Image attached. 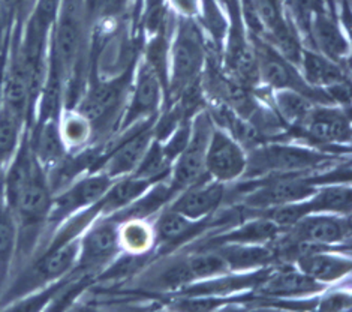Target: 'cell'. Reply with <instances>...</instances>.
Returning <instances> with one entry per match:
<instances>
[{
  "mask_svg": "<svg viewBox=\"0 0 352 312\" xmlns=\"http://www.w3.org/2000/svg\"><path fill=\"white\" fill-rule=\"evenodd\" d=\"M226 185L204 176L190 187L184 188L171 201V209L192 221H204L212 218L226 198Z\"/></svg>",
  "mask_w": 352,
  "mask_h": 312,
  "instance_id": "obj_14",
  "label": "cell"
},
{
  "mask_svg": "<svg viewBox=\"0 0 352 312\" xmlns=\"http://www.w3.org/2000/svg\"><path fill=\"white\" fill-rule=\"evenodd\" d=\"M228 264L230 272H250L264 269L278 261L270 245L222 243L214 248Z\"/></svg>",
  "mask_w": 352,
  "mask_h": 312,
  "instance_id": "obj_20",
  "label": "cell"
},
{
  "mask_svg": "<svg viewBox=\"0 0 352 312\" xmlns=\"http://www.w3.org/2000/svg\"><path fill=\"white\" fill-rule=\"evenodd\" d=\"M192 282H194V276L190 273L186 257L171 261V263L164 266L162 271L153 280V285L161 290L184 289Z\"/></svg>",
  "mask_w": 352,
  "mask_h": 312,
  "instance_id": "obj_35",
  "label": "cell"
},
{
  "mask_svg": "<svg viewBox=\"0 0 352 312\" xmlns=\"http://www.w3.org/2000/svg\"><path fill=\"white\" fill-rule=\"evenodd\" d=\"M327 285L318 282L297 267L285 266L264 276L256 289L272 298H298L321 293Z\"/></svg>",
  "mask_w": 352,
  "mask_h": 312,
  "instance_id": "obj_18",
  "label": "cell"
},
{
  "mask_svg": "<svg viewBox=\"0 0 352 312\" xmlns=\"http://www.w3.org/2000/svg\"><path fill=\"white\" fill-rule=\"evenodd\" d=\"M214 123L207 110L198 112L190 122V136L186 146L173 164L170 183L175 192L190 187L206 174V154Z\"/></svg>",
  "mask_w": 352,
  "mask_h": 312,
  "instance_id": "obj_6",
  "label": "cell"
},
{
  "mask_svg": "<svg viewBox=\"0 0 352 312\" xmlns=\"http://www.w3.org/2000/svg\"><path fill=\"white\" fill-rule=\"evenodd\" d=\"M168 59L170 72L166 80V92L170 101L174 103L184 87L201 79L207 61L203 32L192 19L182 17L179 20Z\"/></svg>",
  "mask_w": 352,
  "mask_h": 312,
  "instance_id": "obj_1",
  "label": "cell"
},
{
  "mask_svg": "<svg viewBox=\"0 0 352 312\" xmlns=\"http://www.w3.org/2000/svg\"><path fill=\"white\" fill-rule=\"evenodd\" d=\"M310 215L336 214L351 215V188L349 185L334 183L318 188L314 196L307 198Z\"/></svg>",
  "mask_w": 352,
  "mask_h": 312,
  "instance_id": "obj_27",
  "label": "cell"
},
{
  "mask_svg": "<svg viewBox=\"0 0 352 312\" xmlns=\"http://www.w3.org/2000/svg\"><path fill=\"white\" fill-rule=\"evenodd\" d=\"M57 121L58 119H48L38 122L36 129L29 140L33 155H35L36 161L44 167V170L58 164L69 154L63 145L60 132H58Z\"/></svg>",
  "mask_w": 352,
  "mask_h": 312,
  "instance_id": "obj_23",
  "label": "cell"
},
{
  "mask_svg": "<svg viewBox=\"0 0 352 312\" xmlns=\"http://www.w3.org/2000/svg\"><path fill=\"white\" fill-rule=\"evenodd\" d=\"M255 56H256V68L259 83L265 84L268 89H291L297 90L300 94L306 95L312 99L315 104H333L327 92L315 89L305 81L298 66L289 62L279 50H276L270 42L259 35H252Z\"/></svg>",
  "mask_w": 352,
  "mask_h": 312,
  "instance_id": "obj_3",
  "label": "cell"
},
{
  "mask_svg": "<svg viewBox=\"0 0 352 312\" xmlns=\"http://www.w3.org/2000/svg\"><path fill=\"white\" fill-rule=\"evenodd\" d=\"M297 269L324 285L342 281L351 273V260L333 252L331 248H315L294 260Z\"/></svg>",
  "mask_w": 352,
  "mask_h": 312,
  "instance_id": "obj_19",
  "label": "cell"
},
{
  "mask_svg": "<svg viewBox=\"0 0 352 312\" xmlns=\"http://www.w3.org/2000/svg\"><path fill=\"white\" fill-rule=\"evenodd\" d=\"M119 224L111 218L98 219L80 236L77 267L82 272H96L110 264L120 252Z\"/></svg>",
  "mask_w": 352,
  "mask_h": 312,
  "instance_id": "obj_11",
  "label": "cell"
},
{
  "mask_svg": "<svg viewBox=\"0 0 352 312\" xmlns=\"http://www.w3.org/2000/svg\"><path fill=\"white\" fill-rule=\"evenodd\" d=\"M273 107L285 125L298 128L312 112L315 103L297 90L276 89L273 90Z\"/></svg>",
  "mask_w": 352,
  "mask_h": 312,
  "instance_id": "obj_26",
  "label": "cell"
},
{
  "mask_svg": "<svg viewBox=\"0 0 352 312\" xmlns=\"http://www.w3.org/2000/svg\"><path fill=\"white\" fill-rule=\"evenodd\" d=\"M298 128L315 143L329 146H343L351 141V123L345 110L331 104H316Z\"/></svg>",
  "mask_w": 352,
  "mask_h": 312,
  "instance_id": "obj_16",
  "label": "cell"
},
{
  "mask_svg": "<svg viewBox=\"0 0 352 312\" xmlns=\"http://www.w3.org/2000/svg\"><path fill=\"white\" fill-rule=\"evenodd\" d=\"M171 2L175 8V11H177L182 17L192 19V17L198 15L201 0H171Z\"/></svg>",
  "mask_w": 352,
  "mask_h": 312,
  "instance_id": "obj_37",
  "label": "cell"
},
{
  "mask_svg": "<svg viewBox=\"0 0 352 312\" xmlns=\"http://www.w3.org/2000/svg\"><path fill=\"white\" fill-rule=\"evenodd\" d=\"M321 311H343L351 308V296L349 293L343 291H334L330 293L329 296L324 298L322 302L318 305Z\"/></svg>",
  "mask_w": 352,
  "mask_h": 312,
  "instance_id": "obj_36",
  "label": "cell"
},
{
  "mask_svg": "<svg viewBox=\"0 0 352 312\" xmlns=\"http://www.w3.org/2000/svg\"><path fill=\"white\" fill-rule=\"evenodd\" d=\"M82 42H85V30H82L81 11L77 0H62L60 10L52 29V52H50V65L62 74L65 81L69 79L77 66Z\"/></svg>",
  "mask_w": 352,
  "mask_h": 312,
  "instance_id": "obj_5",
  "label": "cell"
},
{
  "mask_svg": "<svg viewBox=\"0 0 352 312\" xmlns=\"http://www.w3.org/2000/svg\"><path fill=\"white\" fill-rule=\"evenodd\" d=\"M16 221L14 212L0 200V290L10 276L16 252Z\"/></svg>",
  "mask_w": 352,
  "mask_h": 312,
  "instance_id": "obj_28",
  "label": "cell"
},
{
  "mask_svg": "<svg viewBox=\"0 0 352 312\" xmlns=\"http://www.w3.org/2000/svg\"><path fill=\"white\" fill-rule=\"evenodd\" d=\"M173 164L174 163L168 158V155L165 154L162 141L153 138L144 156H142L141 163L132 174L141 177V179L150 180L152 183H156L170 179Z\"/></svg>",
  "mask_w": 352,
  "mask_h": 312,
  "instance_id": "obj_30",
  "label": "cell"
},
{
  "mask_svg": "<svg viewBox=\"0 0 352 312\" xmlns=\"http://www.w3.org/2000/svg\"><path fill=\"white\" fill-rule=\"evenodd\" d=\"M57 123L63 145L68 152L80 150L82 146L87 145V141L91 138V134H94L91 123L77 110H69V112L58 116Z\"/></svg>",
  "mask_w": 352,
  "mask_h": 312,
  "instance_id": "obj_31",
  "label": "cell"
},
{
  "mask_svg": "<svg viewBox=\"0 0 352 312\" xmlns=\"http://www.w3.org/2000/svg\"><path fill=\"white\" fill-rule=\"evenodd\" d=\"M248 167V154L228 132L214 126L206 154V174L213 180L230 183L243 177Z\"/></svg>",
  "mask_w": 352,
  "mask_h": 312,
  "instance_id": "obj_12",
  "label": "cell"
},
{
  "mask_svg": "<svg viewBox=\"0 0 352 312\" xmlns=\"http://www.w3.org/2000/svg\"><path fill=\"white\" fill-rule=\"evenodd\" d=\"M330 154L288 143L259 145L248 154V167L243 176L259 177L272 174H309L320 171L331 163Z\"/></svg>",
  "mask_w": 352,
  "mask_h": 312,
  "instance_id": "obj_2",
  "label": "cell"
},
{
  "mask_svg": "<svg viewBox=\"0 0 352 312\" xmlns=\"http://www.w3.org/2000/svg\"><path fill=\"white\" fill-rule=\"evenodd\" d=\"M327 174L314 177L309 174H272L268 179L255 182L252 188L246 187L243 192L241 203L248 209H256L259 212L278 207L282 205L296 203L314 196L318 187L315 180L324 179Z\"/></svg>",
  "mask_w": 352,
  "mask_h": 312,
  "instance_id": "obj_4",
  "label": "cell"
},
{
  "mask_svg": "<svg viewBox=\"0 0 352 312\" xmlns=\"http://www.w3.org/2000/svg\"><path fill=\"white\" fill-rule=\"evenodd\" d=\"M165 86L157 72L147 61L141 63L137 71L135 84L132 86L129 103L120 119L119 131L126 132L132 126L157 117L161 108Z\"/></svg>",
  "mask_w": 352,
  "mask_h": 312,
  "instance_id": "obj_9",
  "label": "cell"
},
{
  "mask_svg": "<svg viewBox=\"0 0 352 312\" xmlns=\"http://www.w3.org/2000/svg\"><path fill=\"white\" fill-rule=\"evenodd\" d=\"M26 122L10 108L0 105V170L11 163L23 140V123Z\"/></svg>",
  "mask_w": 352,
  "mask_h": 312,
  "instance_id": "obj_29",
  "label": "cell"
},
{
  "mask_svg": "<svg viewBox=\"0 0 352 312\" xmlns=\"http://www.w3.org/2000/svg\"><path fill=\"white\" fill-rule=\"evenodd\" d=\"M283 231L272 219L265 215L263 218L250 219L239 227H232L221 236H216L214 242L222 243H250V245H270L279 238Z\"/></svg>",
  "mask_w": 352,
  "mask_h": 312,
  "instance_id": "obj_24",
  "label": "cell"
},
{
  "mask_svg": "<svg viewBox=\"0 0 352 312\" xmlns=\"http://www.w3.org/2000/svg\"><path fill=\"white\" fill-rule=\"evenodd\" d=\"M198 15V26L203 28L208 33V38H210V42L216 52H222L230 23L226 21L221 6L217 5L216 0H201Z\"/></svg>",
  "mask_w": 352,
  "mask_h": 312,
  "instance_id": "obj_33",
  "label": "cell"
},
{
  "mask_svg": "<svg viewBox=\"0 0 352 312\" xmlns=\"http://www.w3.org/2000/svg\"><path fill=\"white\" fill-rule=\"evenodd\" d=\"M128 90V77L95 84L78 104L77 112L81 113L91 123L94 132L98 128H104L111 123L116 112L122 107V103Z\"/></svg>",
  "mask_w": 352,
  "mask_h": 312,
  "instance_id": "obj_15",
  "label": "cell"
},
{
  "mask_svg": "<svg viewBox=\"0 0 352 312\" xmlns=\"http://www.w3.org/2000/svg\"><path fill=\"white\" fill-rule=\"evenodd\" d=\"M298 70L309 86L324 92L331 86L346 81L345 70L342 68L340 63L318 53L314 48H303Z\"/></svg>",
  "mask_w": 352,
  "mask_h": 312,
  "instance_id": "obj_21",
  "label": "cell"
},
{
  "mask_svg": "<svg viewBox=\"0 0 352 312\" xmlns=\"http://www.w3.org/2000/svg\"><path fill=\"white\" fill-rule=\"evenodd\" d=\"M113 180L114 179L102 171H91L87 176H80L68 187L53 194L48 222L63 221L68 216L95 206L104 197Z\"/></svg>",
  "mask_w": 352,
  "mask_h": 312,
  "instance_id": "obj_8",
  "label": "cell"
},
{
  "mask_svg": "<svg viewBox=\"0 0 352 312\" xmlns=\"http://www.w3.org/2000/svg\"><path fill=\"white\" fill-rule=\"evenodd\" d=\"M120 248L131 254H148L153 247V229L144 219H129L119 227Z\"/></svg>",
  "mask_w": 352,
  "mask_h": 312,
  "instance_id": "obj_32",
  "label": "cell"
},
{
  "mask_svg": "<svg viewBox=\"0 0 352 312\" xmlns=\"http://www.w3.org/2000/svg\"><path fill=\"white\" fill-rule=\"evenodd\" d=\"M351 218L349 215L336 214H312L283 231L282 236L291 242H303L331 248L349 239Z\"/></svg>",
  "mask_w": 352,
  "mask_h": 312,
  "instance_id": "obj_13",
  "label": "cell"
},
{
  "mask_svg": "<svg viewBox=\"0 0 352 312\" xmlns=\"http://www.w3.org/2000/svg\"><path fill=\"white\" fill-rule=\"evenodd\" d=\"M157 117L141 122L129 129V136L124 137L119 145H116L111 154L107 158H100L94 171H102L111 179L132 174L141 163L150 143L155 138L153 126Z\"/></svg>",
  "mask_w": 352,
  "mask_h": 312,
  "instance_id": "obj_10",
  "label": "cell"
},
{
  "mask_svg": "<svg viewBox=\"0 0 352 312\" xmlns=\"http://www.w3.org/2000/svg\"><path fill=\"white\" fill-rule=\"evenodd\" d=\"M152 185L153 183L150 180L141 179V177L135 174L117 177L98 203L99 215L110 216L119 212V210L128 207L133 201L138 200Z\"/></svg>",
  "mask_w": 352,
  "mask_h": 312,
  "instance_id": "obj_22",
  "label": "cell"
},
{
  "mask_svg": "<svg viewBox=\"0 0 352 312\" xmlns=\"http://www.w3.org/2000/svg\"><path fill=\"white\" fill-rule=\"evenodd\" d=\"M310 44L318 53L324 54L331 61L340 63L345 61L349 54V42L343 35L338 21L333 17L320 10H314L312 19L309 24V38Z\"/></svg>",
  "mask_w": 352,
  "mask_h": 312,
  "instance_id": "obj_17",
  "label": "cell"
},
{
  "mask_svg": "<svg viewBox=\"0 0 352 312\" xmlns=\"http://www.w3.org/2000/svg\"><path fill=\"white\" fill-rule=\"evenodd\" d=\"M230 6L231 24L226 32L223 42V68L232 79L245 84L246 87H254L259 84L256 56L250 33L245 28L237 0H226Z\"/></svg>",
  "mask_w": 352,
  "mask_h": 312,
  "instance_id": "obj_7",
  "label": "cell"
},
{
  "mask_svg": "<svg viewBox=\"0 0 352 312\" xmlns=\"http://www.w3.org/2000/svg\"><path fill=\"white\" fill-rule=\"evenodd\" d=\"M201 227H203L201 221H192L184 215L175 212L174 209L166 207L159 214L152 229L155 240L174 247V245L190 239Z\"/></svg>",
  "mask_w": 352,
  "mask_h": 312,
  "instance_id": "obj_25",
  "label": "cell"
},
{
  "mask_svg": "<svg viewBox=\"0 0 352 312\" xmlns=\"http://www.w3.org/2000/svg\"><path fill=\"white\" fill-rule=\"evenodd\" d=\"M194 281H208L213 278L230 273L228 264L214 248L198 251L186 257Z\"/></svg>",
  "mask_w": 352,
  "mask_h": 312,
  "instance_id": "obj_34",
  "label": "cell"
},
{
  "mask_svg": "<svg viewBox=\"0 0 352 312\" xmlns=\"http://www.w3.org/2000/svg\"><path fill=\"white\" fill-rule=\"evenodd\" d=\"M222 2H225V3H226V0H222Z\"/></svg>",
  "mask_w": 352,
  "mask_h": 312,
  "instance_id": "obj_38",
  "label": "cell"
}]
</instances>
